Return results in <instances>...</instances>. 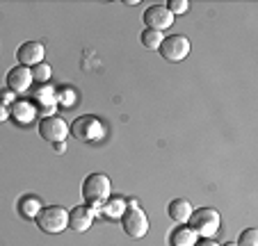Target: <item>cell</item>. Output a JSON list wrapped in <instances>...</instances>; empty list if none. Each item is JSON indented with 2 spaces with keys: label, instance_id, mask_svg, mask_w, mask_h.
<instances>
[{
  "label": "cell",
  "instance_id": "obj_1",
  "mask_svg": "<svg viewBox=\"0 0 258 246\" xmlns=\"http://www.w3.org/2000/svg\"><path fill=\"white\" fill-rule=\"evenodd\" d=\"M119 221H121L123 232L128 237H133V239H142L149 232V217H146V212L140 208V203L135 198L126 201V210H123Z\"/></svg>",
  "mask_w": 258,
  "mask_h": 246
},
{
  "label": "cell",
  "instance_id": "obj_2",
  "mask_svg": "<svg viewBox=\"0 0 258 246\" xmlns=\"http://www.w3.org/2000/svg\"><path fill=\"white\" fill-rule=\"evenodd\" d=\"M37 228L41 232H48V235H59L62 230L69 228V210L62 205H44L39 210V214L34 217Z\"/></svg>",
  "mask_w": 258,
  "mask_h": 246
},
{
  "label": "cell",
  "instance_id": "obj_3",
  "mask_svg": "<svg viewBox=\"0 0 258 246\" xmlns=\"http://www.w3.org/2000/svg\"><path fill=\"white\" fill-rule=\"evenodd\" d=\"M110 196H112V183L105 174H89L83 180V198L89 208L105 203Z\"/></svg>",
  "mask_w": 258,
  "mask_h": 246
},
{
  "label": "cell",
  "instance_id": "obj_4",
  "mask_svg": "<svg viewBox=\"0 0 258 246\" xmlns=\"http://www.w3.org/2000/svg\"><path fill=\"white\" fill-rule=\"evenodd\" d=\"M187 223L197 232V237L213 239V235L222 226V217H219V212L215 208H199V210H192V217Z\"/></svg>",
  "mask_w": 258,
  "mask_h": 246
},
{
  "label": "cell",
  "instance_id": "obj_5",
  "mask_svg": "<svg viewBox=\"0 0 258 246\" xmlns=\"http://www.w3.org/2000/svg\"><path fill=\"white\" fill-rule=\"evenodd\" d=\"M69 130L73 132V137L80 141H87V144H94V141H101L105 137V126L103 121L94 114H83L71 123Z\"/></svg>",
  "mask_w": 258,
  "mask_h": 246
},
{
  "label": "cell",
  "instance_id": "obj_6",
  "mask_svg": "<svg viewBox=\"0 0 258 246\" xmlns=\"http://www.w3.org/2000/svg\"><path fill=\"white\" fill-rule=\"evenodd\" d=\"M190 39L185 34H169L167 39H162L160 44V55L167 62H183V59L190 55Z\"/></svg>",
  "mask_w": 258,
  "mask_h": 246
},
{
  "label": "cell",
  "instance_id": "obj_7",
  "mask_svg": "<svg viewBox=\"0 0 258 246\" xmlns=\"http://www.w3.org/2000/svg\"><path fill=\"white\" fill-rule=\"evenodd\" d=\"M39 135L50 144H59L69 137V123L59 114L44 116V119H39Z\"/></svg>",
  "mask_w": 258,
  "mask_h": 246
},
{
  "label": "cell",
  "instance_id": "obj_8",
  "mask_svg": "<svg viewBox=\"0 0 258 246\" xmlns=\"http://www.w3.org/2000/svg\"><path fill=\"white\" fill-rule=\"evenodd\" d=\"M142 19H144L146 30H156V32H162L174 23V14L167 10V5H151L149 10H144Z\"/></svg>",
  "mask_w": 258,
  "mask_h": 246
},
{
  "label": "cell",
  "instance_id": "obj_9",
  "mask_svg": "<svg viewBox=\"0 0 258 246\" xmlns=\"http://www.w3.org/2000/svg\"><path fill=\"white\" fill-rule=\"evenodd\" d=\"M44 53H46V48L41 41H25V44H21L16 48V59H19L21 66L32 68L44 62Z\"/></svg>",
  "mask_w": 258,
  "mask_h": 246
},
{
  "label": "cell",
  "instance_id": "obj_10",
  "mask_svg": "<svg viewBox=\"0 0 258 246\" xmlns=\"http://www.w3.org/2000/svg\"><path fill=\"white\" fill-rule=\"evenodd\" d=\"M7 82V89L14 94H25L30 89V85H32V73H30V68L21 66V64H16L14 68H10V73H7L5 77Z\"/></svg>",
  "mask_w": 258,
  "mask_h": 246
},
{
  "label": "cell",
  "instance_id": "obj_11",
  "mask_svg": "<svg viewBox=\"0 0 258 246\" xmlns=\"http://www.w3.org/2000/svg\"><path fill=\"white\" fill-rule=\"evenodd\" d=\"M94 223V212L89 205H76L73 210H69V228L76 232L89 230Z\"/></svg>",
  "mask_w": 258,
  "mask_h": 246
},
{
  "label": "cell",
  "instance_id": "obj_12",
  "mask_svg": "<svg viewBox=\"0 0 258 246\" xmlns=\"http://www.w3.org/2000/svg\"><path fill=\"white\" fill-rule=\"evenodd\" d=\"M192 203L187 201V198H174V201H169V205H167V214H169L171 221H176L180 226V223H187L192 217Z\"/></svg>",
  "mask_w": 258,
  "mask_h": 246
},
{
  "label": "cell",
  "instance_id": "obj_13",
  "mask_svg": "<svg viewBox=\"0 0 258 246\" xmlns=\"http://www.w3.org/2000/svg\"><path fill=\"white\" fill-rule=\"evenodd\" d=\"M10 119H14L16 123H32L37 119V107L32 105L30 101H16L14 105H10Z\"/></svg>",
  "mask_w": 258,
  "mask_h": 246
},
{
  "label": "cell",
  "instance_id": "obj_14",
  "mask_svg": "<svg viewBox=\"0 0 258 246\" xmlns=\"http://www.w3.org/2000/svg\"><path fill=\"white\" fill-rule=\"evenodd\" d=\"M32 101L39 103V112L41 110H57V92L50 85H39L32 92Z\"/></svg>",
  "mask_w": 258,
  "mask_h": 246
},
{
  "label": "cell",
  "instance_id": "obj_15",
  "mask_svg": "<svg viewBox=\"0 0 258 246\" xmlns=\"http://www.w3.org/2000/svg\"><path fill=\"white\" fill-rule=\"evenodd\" d=\"M123 210H126V198L121 196H110L105 203H101V214L107 219H121Z\"/></svg>",
  "mask_w": 258,
  "mask_h": 246
},
{
  "label": "cell",
  "instance_id": "obj_16",
  "mask_svg": "<svg viewBox=\"0 0 258 246\" xmlns=\"http://www.w3.org/2000/svg\"><path fill=\"white\" fill-rule=\"evenodd\" d=\"M197 239H199V237H197V232L192 230L187 223H180V226L176 228V230L171 232V237H169L171 246H195Z\"/></svg>",
  "mask_w": 258,
  "mask_h": 246
},
{
  "label": "cell",
  "instance_id": "obj_17",
  "mask_svg": "<svg viewBox=\"0 0 258 246\" xmlns=\"http://www.w3.org/2000/svg\"><path fill=\"white\" fill-rule=\"evenodd\" d=\"M41 208H44L41 201L37 196H32V194H25V196L19 198V214L25 217V219H34L37 214H39Z\"/></svg>",
  "mask_w": 258,
  "mask_h": 246
},
{
  "label": "cell",
  "instance_id": "obj_18",
  "mask_svg": "<svg viewBox=\"0 0 258 246\" xmlns=\"http://www.w3.org/2000/svg\"><path fill=\"white\" fill-rule=\"evenodd\" d=\"M140 39H142V46H144V48H149V50H158L165 37H162V32H156V30H144Z\"/></svg>",
  "mask_w": 258,
  "mask_h": 246
},
{
  "label": "cell",
  "instance_id": "obj_19",
  "mask_svg": "<svg viewBox=\"0 0 258 246\" xmlns=\"http://www.w3.org/2000/svg\"><path fill=\"white\" fill-rule=\"evenodd\" d=\"M30 73H32V82H46L50 75H53V68H50V64L41 62V64L30 68Z\"/></svg>",
  "mask_w": 258,
  "mask_h": 246
},
{
  "label": "cell",
  "instance_id": "obj_20",
  "mask_svg": "<svg viewBox=\"0 0 258 246\" xmlns=\"http://www.w3.org/2000/svg\"><path fill=\"white\" fill-rule=\"evenodd\" d=\"M238 246H258V230L256 228H244L240 232V239L235 241Z\"/></svg>",
  "mask_w": 258,
  "mask_h": 246
},
{
  "label": "cell",
  "instance_id": "obj_21",
  "mask_svg": "<svg viewBox=\"0 0 258 246\" xmlns=\"http://www.w3.org/2000/svg\"><path fill=\"white\" fill-rule=\"evenodd\" d=\"M57 103L62 107H71L76 103V92L73 89H57Z\"/></svg>",
  "mask_w": 258,
  "mask_h": 246
},
{
  "label": "cell",
  "instance_id": "obj_22",
  "mask_svg": "<svg viewBox=\"0 0 258 246\" xmlns=\"http://www.w3.org/2000/svg\"><path fill=\"white\" fill-rule=\"evenodd\" d=\"M167 10L171 12V14H185L187 10H190V3H187V0H169V3H167Z\"/></svg>",
  "mask_w": 258,
  "mask_h": 246
},
{
  "label": "cell",
  "instance_id": "obj_23",
  "mask_svg": "<svg viewBox=\"0 0 258 246\" xmlns=\"http://www.w3.org/2000/svg\"><path fill=\"white\" fill-rule=\"evenodd\" d=\"M0 101L10 107V105H14V103H16V94L10 92V89H0Z\"/></svg>",
  "mask_w": 258,
  "mask_h": 246
},
{
  "label": "cell",
  "instance_id": "obj_24",
  "mask_svg": "<svg viewBox=\"0 0 258 246\" xmlns=\"http://www.w3.org/2000/svg\"><path fill=\"white\" fill-rule=\"evenodd\" d=\"M7 119H10V107H7L5 103L0 101V123H5Z\"/></svg>",
  "mask_w": 258,
  "mask_h": 246
},
{
  "label": "cell",
  "instance_id": "obj_25",
  "mask_svg": "<svg viewBox=\"0 0 258 246\" xmlns=\"http://www.w3.org/2000/svg\"><path fill=\"white\" fill-rule=\"evenodd\" d=\"M195 246H219V244L213 241V239H204V237H199V239L195 241Z\"/></svg>",
  "mask_w": 258,
  "mask_h": 246
},
{
  "label": "cell",
  "instance_id": "obj_26",
  "mask_svg": "<svg viewBox=\"0 0 258 246\" xmlns=\"http://www.w3.org/2000/svg\"><path fill=\"white\" fill-rule=\"evenodd\" d=\"M55 146V150H57V153H64V150H67V144H64V141H59V144H53Z\"/></svg>",
  "mask_w": 258,
  "mask_h": 246
},
{
  "label": "cell",
  "instance_id": "obj_27",
  "mask_svg": "<svg viewBox=\"0 0 258 246\" xmlns=\"http://www.w3.org/2000/svg\"><path fill=\"white\" fill-rule=\"evenodd\" d=\"M224 246H238V244H235V241H226Z\"/></svg>",
  "mask_w": 258,
  "mask_h": 246
}]
</instances>
